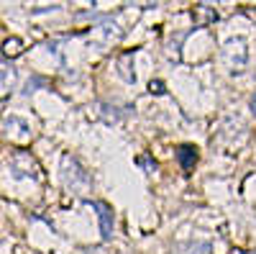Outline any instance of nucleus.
<instances>
[{
  "label": "nucleus",
  "mask_w": 256,
  "mask_h": 254,
  "mask_svg": "<svg viewBox=\"0 0 256 254\" xmlns=\"http://www.w3.org/2000/svg\"><path fill=\"white\" fill-rule=\"evenodd\" d=\"M62 175H64V180H67V187L70 190H84L90 185V177H88V172L82 169V164L77 162V159H72V157H67L62 162Z\"/></svg>",
  "instance_id": "obj_1"
},
{
  "label": "nucleus",
  "mask_w": 256,
  "mask_h": 254,
  "mask_svg": "<svg viewBox=\"0 0 256 254\" xmlns=\"http://www.w3.org/2000/svg\"><path fill=\"white\" fill-rule=\"evenodd\" d=\"M226 57H228V62L236 70H244L246 67V62H248V52H246V41L241 39V36H236V39H228L226 41Z\"/></svg>",
  "instance_id": "obj_2"
},
{
  "label": "nucleus",
  "mask_w": 256,
  "mask_h": 254,
  "mask_svg": "<svg viewBox=\"0 0 256 254\" xmlns=\"http://www.w3.org/2000/svg\"><path fill=\"white\" fill-rule=\"evenodd\" d=\"M10 169H13V175H16V177H24V180H28V177L38 180V177H41V169L36 167V162H34L28 154H18V157L13 159Z\"/></svg>",
  "instance_id": "obj_3"
},
{
  "label": "nucleus",
  "mask_w": 256,
  "mask_h": 254,
  "mask_svg": "<svg viewBox=\"0 0 256 254\" xmlns=\"http://www.w3.org/2000/svg\"><path fill=\"white\" fill-rule=\"evenodd\" d=\"M3 129L10 134V139H16V141H26L28 136H31V123L26 121V118H20V116H8L6 121H3Z\"/></svg>",
  "instance_id": "obj_4"
},
{
  "label": "nucleus",
  "mask_w": 256,
  "mask_h": 254,
  "mask_svg": "<svg viewBox=\"0 0 256 254\" xmlns=\"http://www.w3.org/2000/svg\"><path fill=\"white\" fill-rule=\"evenodd\" d=\"M90 208L98 210V216H100V231H102V239H110L113 236V208L108 203H102V200H88Z\"/></svg>",
  "instance_id": "obj_5"
},
{
  "label": "nucleus",
  "mask_w": 256,
  "mask_h": 254,
  "mask_svg": "<svg viewBox=\"0 0 256 254\" xmlns=\"http://www.w3.org/2000/svg\"><path fill=\"white\" fill-rule=\"evenodd\" d=\"M177 157H180V164L184 169H192L195 162H198V149L190 146V144H182V146H177Z\"/></svg>",
  "instance_id": "obj_6"
},
{
  "label": "nucleus",
  "mask_w": 256,
  "mask_h": 254,
  "mask_svg": "<svg viewBox=\"0 0 256 254\" xmlns=\"http://www.w3.org/2000/svg\"><path fill=\"white\" fill-rule=\"evenodd\" d=\"M131 59H134V54H123L120 59H118V72H120V77L131 85V82H136V70L131 67Z\"/></svg>",
  "instance_id": "obj_7"
},
{
  "label": "nucleus",
  "mask_w": 256,
  "mask_h": 254,
  "mask_svg": "<svg viewBox=\"0 0 256 254\" xmlns=\"http://www.w3.org/2000/svg\"><path fill=\"white\" fill-rule=\"evenodd\" d=\"M13 70H3L0 67V100H3L10 90H13Z\"/></svg>",
  "instance_id": "obj_8"
},
{
  "label": "nucleus",
  "mask_w": 256,
  "mask_h": 254,
  "mask_svg": "<svg viewBox=\"0 0 256 254\" xmlns=\"http://www.w3.org/2000/svg\"><path fill=\"white\" fill-rule=\"evenodd\" d=\"M20 49H24V41H20V39H10V41H6V44H3V52L8 57H16Z\"/></svg>",
  "instance_id": "obj_9"
},
{
  "label": "nucleus",
  "mask_w": 256,
  "mask_h": 254,
  "mask_svg": "<svg viewBox=\"0 0 256 254\" xmlns=\"http://www.w3.org/2000/svg\"><path fill=\"white\" fill-rule=\"evenodd\" d=\"M148 90H152V93H164V82H152V85H148Z\"/></svg>",
  "instance_id": "obj_10"
},
{
  "label": "nucleus",
  "mask_w": 256,
  "mask_h": 254,
  "mask_svg": "<svg viewBox=\"0 0 256 254\" xmlns=\"http://www.w3.org/2000/svg\"><path fill=\"white\" fill-rule=\"evenodd\" d=\"M251 113L256 116V93H254V98H251Z\"/></svg>",
  "instance_id": "obj_11"
}]
</instances>
